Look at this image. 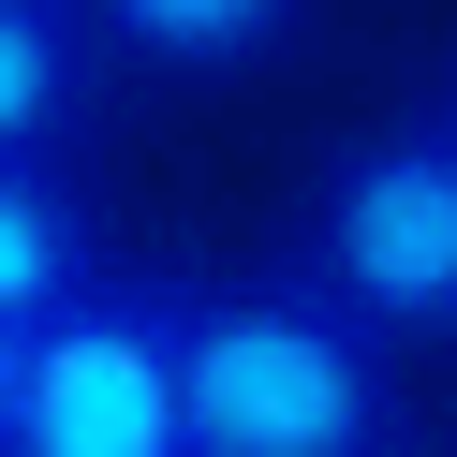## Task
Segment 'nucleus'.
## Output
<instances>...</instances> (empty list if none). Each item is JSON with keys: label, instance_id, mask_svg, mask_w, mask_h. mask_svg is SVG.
I'll return each instance as SVG.
<instances>
[{"label": "nucleus", "instance_id": "6", "mask_svg": "<svg viewBox=\"0 0 457 457\" xmlns=\"http://www.w3.org/2000/svg\"><path fill=\"white\" fill-rule=\"evenodd\" d=\"M74 15L148 74H251L310 30V0H74Z\"/></svg>", "mask_w": 457, "mask_h": 457}, {"label": "nucleus", "instance_id": "5", "mask_svg": "<svg viewBox=\"0 0 457 457\" xmlns=\"http://www.w3.org/2000/svg\"><path fill=\"white\" fill-rule=\"evenodd\" d=\"M104 280V221L74 162H0V325H45Z\"/></svg>", "mask_w": 457, "mask_h": 457}, {"label": "nucleus", "instance_id": "1", "mask_svg": "<svg viewBox=\"0 0 457 457\" xmlns=\"http://www.w3.org/2000/svg\"><path fill=\"white\" fill-rule=\"evenodd\" d=\"M162 339H178V428L192 457H413V398H398V339H369L339 295L280 280H162Z\"/></svg>", "mask_w": 457, "mask_h": 457}, {"label": "nucleus", "instance_id": "7", "mask_svg": "<svg viewBox=\"0 0 457 457\" xmlns=\"http://www.w3.org/2000/svg\"><path fill=\"white\" fill-rule=\"evenodd\" d=\"M15 369H30V325H0V428H15Z\"/></svg>", "mask_w": 457, "mask_h": 457}, {"label": "nucleus", "instance_id": "3", "mask_svg": "<svg viewBox=\"0 0 457 457\" xmlns=\"http://www.w3.org/2000/svg\"><path fill=\"white\" fill-rule=\"evenodd\" d=\"M0 457H192L162 280H119V266H104L74 310L30 325V369H15V428H0Z\"/></svg>", "mask_w": 457, "mask_h": 457}, {"label": "nucleus", "instance_id": "4", "mask_svg": "<svg viewBox=\"0 0 457 457\" xmlns=\"http://www.w3.org/2000/svg\"><path fill=\"white\" fill-rule=\"evenodd\" d=\"M104 119V30L74 0H0V162H74Z\"/></svg>", "mask_w": 457, "mask_h": 457}, {"label": "nucleus", "instance_id": "2", "mask_svg": "<svg viewBox=\"0 0 457 457\" xmlns=\"http://www.w3.org/2000/svg\"><path fill=\"white\" fill-rule=\"evenodd\" d=\"M295 280L339 295L369 339H457V119L443 104L339 133V162L310 178Z\"/></svg>", "mask_w": 457, "mask_h": 457}, {"label": "nucleus", "instance_id": "8", "mask_svg": "<svg viewBox=\"0 0 457 457\" xmlns=\"http://www.w3.org/2000/svg\"><path fill=\"white\" fill-rule=\"evenodd\" d=\"M443 119H457V89H443Z\"/></svg>", "mask_w": 457, "mask_h": 457}]
</instances>
